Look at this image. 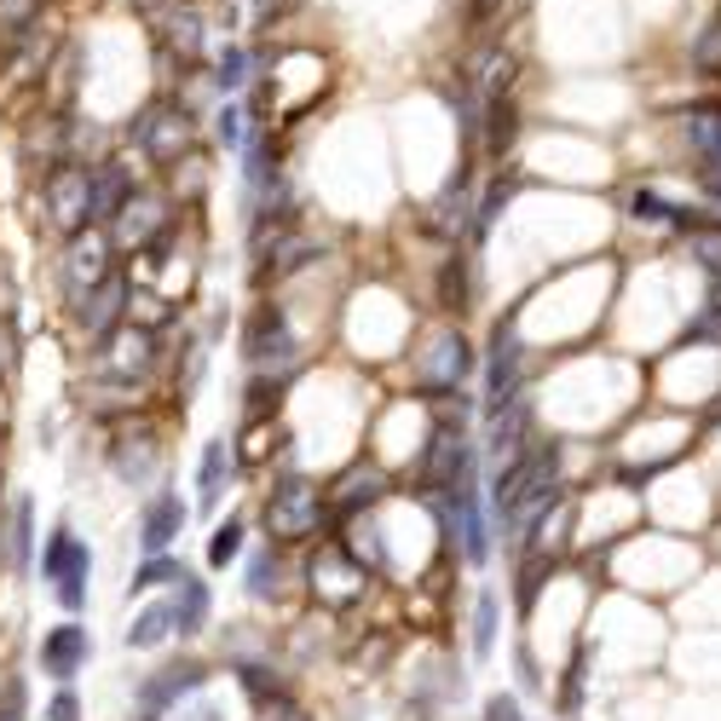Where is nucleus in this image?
Here are the masks:
<instances>
[{
	"label": "nucleus",
	"instance_id": "15",
	"mask_svg": "<svg viewBox=\"0 0 721 721\" xmlns=\"http://www.w3.org/2000/svg\"><path fill=\"white\" fill-rule=\"evenodd\" d=\"M87 652H93V640H87L82 624H58V629H47V640H41V670H47L52 681H70L75 670L87 664Z\"/></svg>",
	"mask_w": 721,
	"mask_h": 721
},
{
	"label": "nucleus",
	"instance_id": "36",
	"mask_svg": "<svg viewBox=\"0 0 721 721\" xmlns=\"http://www.w3.org/2000/svg\"><path fill=\"white\" fill-rule=\"evenodd\" d=\"M12 566L17 572L29 566V503H24V496L12 503Z\"/></svg>",
	"mask_w": 721,
	"mask_h": 721
},
{
	"label": "nucleus",
	"instance_id": "16",
	"mask_svg": "<svg viewBox=\"0 0 721 721\" xmlns=\"http://www.w3.org/2000/svg\"><path fill=\"white\" fill-rule=\"evenodd\" d=\"M179 531H185V503H179L173 491L151 496V503H145V519H139V543H145V554H168Z\"/></svg>",
	"mask_w": 721,
	"mask_h": 721
},
{
	"label": "nucleus",
	"instance_id": "7",
	"mask_svg": "<svg viewBox=\"0 0 721 721\" xmlns=\"http://www.w3.org/2000/svg\"><path fill=\"white\" fill-rule=\"evenodd\" d=\"M133 145L151 156V163H179V151L191 145V110L185 105H151L133 122Z\"/></svg>",
	"mask_w": 721,
	"mask_h": 721
},
{
	"label": "nucleus",
	"instance_id": "19",
	"mask_svg": "<svg viewBox=\"0 0 721 721\" xmlns=\"http://www.w3.org/2000/svg\"><path fill=\"white\" fill-rule=\"evenodd\" d=\"M133 203V179L122 163H93V226H116V214Z\"/></svg>",
	"mask_w": 721,
	"mask_h": 721
},
{
	"label": "nucleus",
	"instance_id": "27",
	"mask_svg": "<svg viewBox=\"0 0 721 721\" xmlns=\"http://www.w3.org/2000/svg\"><path fill=\"white\" fill-rule=\"evenodd\" d=\"M185 566H179V560H168V554H151L145 566L133 572V584H128V594H145V589H163V584H185Z\"/></svg>",
	"mask_w": 721,
	"mask_h": 721
},
{
	"label": "nucleus",
	"instance_id": "28",
	"mask_svg": "<svg viewBox=\"0 0 721 721\" xmlns=\"http://www.w3.org/2000/svg\"><path fill=\"white\" fill-rule=\"evenodd\" d=\"M687 254H693L710 277H721V219H705L698 231H687Z\"/></svg>",
	"mask_w": 721,
	"mask_h": 721
},
{
	"label": "nucleus",
	"instance_id": "18",
	"mask_svg": "<svg viewBox=\"0 0 721 721\" xmlns=\"http://www.w3.org/2000/svg\"><path fill=\"white\" fill-rule=\"evenodd\" d=\"M203 681H208V670H203V664H168V670H156V675L145 681V687H139V705H145V710L156 716V710L179 705L185 693H196Z\"/></svg>",
	"mask_w": 721,
	"mask_h": 721
},
{
	"label": "nucleus",
	"instance_id": "44",
	"mask_svg": "<svg viewBox=\"0 0 721 721\" xmlns=\"http://www.w3.org/2000/svg\"><path fill=\"white\" fill-rule=\"evenodd\" d=\"M496 12H503V0H473V17H479V24H485V17H496Z\"/></svg>",
	"mask_w": 721,
	"mask_h": 721
},
{
	"label": "nucleus",
	"instance_id": "40",
	"mask_svg": "<svg viewBox=\"0 0 721 721\" xmlns=\"http://www.w3.org/2000/svg\"><path fill=\"white\" fill-rule=\"evenodd\" d=\"M219 139H226V145H243V110L237 105L219 110Z\"/></svg>",
	"mask_w": 721,
	"mask_h": 721
},
{
	"label": "nucleus",
	"instance_id": "23",
	"mask_svg": "<svg viewBox=\"0 0 721 721\" xmlns=\"http://www.w3.org/2000/svg\"><path fill=\"white\" fill-rule=\"evenodd\" d=\"M173 606V629L179 635H196L208 624V584H196V577H185V584H179V594L168 600Z\"/></svg>",
	"mask_w": 721,
	"mask_h": 721
},
{
	"label": "nucleus",
	"instance_id": "6",
	"mask_svg": "<svg viewBox=\"0 0 721 721\" xmlns=\"http://www.w3.org/2000/svg\"><path fill=\"white\" fill-rule=\"evenodd\" d=\"M110 249H116V237L98 231V226L70 237V254H64V289H70V300H87L110 277Z\"/></svg>",
	"mask_w": 721,
	"mask_h": 721
},
{
	"label": "nucleus",
	"instance_id": "42",
	"mask_svg": "<svg viewBox=\"0 0 721 721\" xmlns=\"http://www.w3.org/2000/svg\"><path fill=\"white\" fill-rule=\"evenodd\" d=\"M485 721H519V705L508 693H496V698H485Z\"/></svg>",
	"mask_w": 721,
	"mask_h": 721
},
{
	"label": "nucleus",
	"instance_id": "14",
	"mask_svg": "<svg viewBox=\"0 0 721 721\" xmlns=\"http://www.w3.org/2000/svg\"><path fill=\"white\" fill-rule=\"evenodd\" d=\"M156 364V329L133 324V329H116L105 340V375H122V382H133V375H145Z\"/></svg>",
	"mask_w": 721,
	"mask_h": 721
},
{
	"label": "nucleus",
	"instance_id": "11",
	"mask_svg": "<svg viewBox=\"0 0 721 721\" xmlns=\"http://www.w3.org/2000/svg\"><path fill=\"white\" fill-rule=\"evenodd\" d=\"M485 382H491V416L508 410L514 398H519V335H514V317H503L496 335H491V370H485Z\"/></svg>",
	"mask_w": 721,
	"mask_h": 721
},
{
	"label": "nucleus",
	"instance_id": "10",
	"mask_svg": "<svg viewBox=\"0 0 721 721\" xmlns=\"http://www.w3.org/2000/svg\"><path fill=\"white\" fill-rule=\"evenodd\" d=\"M110 237L122 249H156L168 237V203L156 191H133V203L116 214V226H110Z\"/></svg>",
	"mask_w": 721,
	"mask_h": 721
},
{
	"label": "nucleus",
	"instance_id": "43",
	"mask_svg": "<svg viewBox=\"0 0 721 721\" xmlns=\"http://www.w3.org/2000/svg\"><path fill=\"white\" fill-rule=\"evenodd\" d=\"M75 716H82V705H75V693L64 687V693H58V698H52V710H47V721H75Z\"/></svg>",
	"mask_w": 721,
	"mask_h": 721
},
{
	"label": "nucleus",
	"instance_id": "1",
	"mask_svg": "<svg viewBox=\"0 0 721 721\" xmlns=\"http://www.w3.org/2000/svg\"><path fill=\"white\" fill-rule=\"evenodd\" d=\"M554 479H560V445H531L526 456H514V462L496 473V485H491L496 519L514 526V519H526L531 508H549L554 503Z\"/></svg>",
	"mask_w": 721,
	"mask_h": 721
},
{
	"label": "nucleus",
	"instance_id": "21",
	"mask_svg": "<svg viewBox=\"0 0 721 721\" xmlns=\"http://www.w3.org/2000/svg\"><path fill=\"white\" fill-rule=\"evenodd\" d=\"M681 128H687V145L698 156H721V98H710V105H687Z\"/></svg>",
	"mask_w": 721,
	"mask_h": 721
},
{
	"label": "nucleus",
	"instance_id": "39",
	"mask_svg": "<svg viewBox=\"0 0 721 721\" xmlns=\"http://www.w3.org/2000/svg\"><path fill=\"white\" fill-rule=\"evenodd\" d=\"M0 721H24V681L0 687Z\"/></svg>",
	"mask_w": 721,
	"mask_h": 721
},
{
	"label": "nucleus",
	"instance_id": "34",
	"mask_svg": "<svg viewBox=\"0 0 721 721\" xmlns=\"http://www.w3.org/2000/svg\"><path fill=\"white\" fill-rule=\"evenodd\" d=\"M491 647H496V594L485 589L479 594V612H473V652L485 658Z\"/></svg>",
	"mask_w": 721,
	"mask_h": 721
},
{
	"label": "nucleus",
	"instance_id": "3",
	"mask_svg": "<svg viewBox=\"0 0 721 721\" xmlns=\"http://www.w3.org/2000/svg\"><path fill=\"white\" fill-rule=\"evenodd\" d=\"M41 577L52 584V594H58V606H64V612H82V606H87L93 554H87V543H82V537H75L70 526H52L47 549H41Z\"/></svg>",
	"mask_w": 721,
	"mask_h": 721
},
{
	"label": "nucleus",
	"instance_id": "24",
	"mask_svg": "<svg viewBox=\"0 0 721 721\" xmlns=\"http://www.w3.org/2000/svg\"><path fill=\"white\" fill-rule=\"evenodd\" d=\"M226 473H231V450H226V438H214V445L203 450V473H196V496H203V508H219Z\"/></svg>",
	"mask_w": 721,
	"mask_h": 721
},
{
	"label": "nucleus",
	"instance_id": "22",
	"mask_svg": "<svg viewBox=\"0 0 721 721\" xmlns=\"http://www.w3.org/2000/svg\"><path fill=\"white\" fill-rule=\"evenodd\" d=\"M168 635H173V606H168V600H156V606H145L128 624V647L133 652H151V647H163Z\"/></svg>",
	"mask_w": 721,
	"mask_h": 721
},
{
	"label": "nucleus",
	"instance_id": "4",
	"mask_svg": "<svg viewBox=\"0 0 721 721\" xmlns=\"http://www.w3.org/2000/svg\"><path fill=\"white\" fill-rule=\"evenodd\" d=\"M41 196H47V219L58 231H87L93 226V168H82V163H58L52 173H47V185H41Z\"/></svg>",
	"mask_w": 721,
	"mask_h": 721
},
{
	"label": "nucleus",
	"instance_id": "20",
	"mask_svg": "<svg viewBox=\"0 0 721 721\" xmlns=\"http://www.w3.org/2000/svg\"><path fill=\"white\" fill-rule=\"evenodd\" d=\"M387 485H382V473H375V468H352L347 479H335V485H329V508L335 514H352L358 503H375V496H382Z\"/></svg>",
	"mask_w": 721,
	"mask_h": 721
},
{
	"label": "nucleus",
	"instance_id": "29",
	"mask_svg": "<svg viewBox=\"0 0 721 721\" xmlns=\"http://www.w3.org/2000/svg\"><path fill=\"white\" fill-rule=\"evenodd\" d=\"M468 295H473V284H468V260L456 254V260H445V272H438V300H445L450 312H462Z\"/></svg>",
	"mask_w": 721,
	"mask_h": 721
},
{
	"label": "nucleus",
	"instance_id": "13",
	"mask_svg": "<svg viewBox=\"0 0 721 721\" xmlns=\"http://www.w3.org/2000/svg\"><path fill=\"white\" fill-rule=\"evenodd\" d=\"M450 514H456V537H462V554L479 566V560L491 554V531H485V508H479V479H473V468L456 479V491H450Z\"/></svg>",
	"mask_w": 721,
	"mask_h": 721
},
{
	"label": "nucleus",
	"instance_id": "37",
	"mask_svg": "<svg viewBox=\"0 0 721 721\" xmlns=\"http://www.w3.org/2000/svg\"><path fill=\"white\" fill-rule=\"evenodd\" d=\"M508 196H514V185H503V179H496V185H491V196L479 203V219H473V231H479V237H485V231L496 226V214L508 208Z\"/></svg>",
	"mask_w": 721,
	"mask_h": 721
},
{
	"label": "nucleus",
	"instance_id": "26",
	"mask_svg": "<svg viewBox=\"0 0 721 721\" xmlns=\"http://www.w3.org/2000/svg\"><path fill=\"white\" fill-rule=\"evenodd\" d=\"M675 214L681 203H670L664 191H652V185L629 191V219H640V226H675Z\"/></svg>",
	"mask_w": 721,
	"mask_h": 721
},
{
	"label": "nucleus",
	"instance_id": "5",
	"mask_svg": "<svg viewBox=\"0 0 721 721\" xmlns=\"http://www.w3.org/2000/svg\"><path fill=\"white\" fill-rule=\"evenodd\" d=\"M249 364L260 375H272V382H284V375L295 370V329L284 307H260L254 324H249Z\"/></svg>",
	"mask_w": 721,
	"mask_h": 721
},
{
	"label": "nucleus",
	"instance_id": "9",
	"mask_svg": "<svg viewBox=\"0 0 721 721\" xmlns=\"http://www.w3.org/2000/svg\"><path fill=\"white\" fill-rule=\"evenodd\" d=\"M156 41H163V52H173L179 64H196L208 47V12L196 7V0H173V7L156 17Z\"/></svg>",
	"mask_w": 721,
	"mask_h": 721
},
{
	"label": "nucleus",
	"instance_id": "45",
	"mask_svg": "<svg viewBox=\"0 0 721 721\" xmlns=\"http://www.w3.org/2000/svg\"><path fill=\"white\" fill-rule=\"evenodd\" d=\"M277 7H284V0H260V12H266V17H272Z\"/></svg>",
	"mask_w": 721,
	"mask_h": 721
},
{
	"label": "nucleus",
	"instance_id": "30",
	"mask_svg": "<svg viewBox=\"0 0 721 721\" xmlns=\"http://www.w3.org/2000/svg\"><path fill=\"white\" fill-rule=\"evenodd\" d=\"M110 462H116V473H122V479H145L151 462H156V456H151V438H122V445L110 450Z\"/></svg>",
	"mask_w": 721,
	"mask_h": 721
},
{
	"label": "nucleus",
	"instance_id": "41",
	"mask_svg": "<svg viewBox=\"0 0 721 721\" xmlns=\"http://www.w3.org/2000/svg\"><path fill=\"white\" fill-rule=\"evenodd\" d=\"M260 721H307V710L289 705V698H272V705H260Z\"/></svg>",
	"mask_w": 721,
	"mask_h": 721
},
{
	"label": "nucleus",
	"instance_id": "2",
	"mask_svg": "<svg viewBox=\"0 0 721 721\" xmlns=\"http://www.w3.org/2000/svg\"><path fill=\"white\" fill-rule=\"evenodd\" d=\"M324 514H329V491L307 485V479H284V485L266 496V508H260V519H266V531L277 543H307V537L324 526Z\"/></svg>",
	"mask_w": 721,
	"mask_h": 721
},
{
	"label": "nucleus",
	"instance_id": "33",
	"mask_svg": "<svg viewBox=\"0 0 721 721\" xmlns=\"http://www.w3.org/2000/svg\"><path fill=\"white\" fill-rule=\"evenodd\" d=\"M243 82H249V52L243 47H226V52H219V64H214V87L219 93H237Z\"/></svg>",
	"mask_w": 721,
	"mask_h": 721
},
{
	"label": "nucleus",
	"instance_id": "17",
	"mask_svg": "<svg viewBox=\"0 0 721 721\" xmlns=\"http://www.w3.org/2000/svg\"><path fill=\"white\" fill-rule=\"evenodd\" d=\"M473 370V352H468V340L462 335H438L433 347H428V364H422V382L433 393H450L462 375Z\"/></svg>",
	"mask_w": 721,
	"mask_h": 721
},
{
	"label": "nucleus",
	"instance_id": "31",
	"mask_svg": "<svg viewBox=\"0 0 721 721\" xmlns=\"http://www.w3.org/2000/svg\"><path fill=\"white\" fill-rule=\"evenodd\" d=\"M693 70L698 75H721V17H710L705 29H698V41H693Z\"/></svg>",
	"mask_w": 721,
	"mask_h": 721
},
{
	"label": "nucleus",
	"instance_id": "12",
	"mask_svg": "<svg viewBox=\"0 0 721 721\" xmlns=\"http://www.w3.org/2000/svg\"><path fill=\"white\" fill-rule=\"evenodd\" d=\"M122 312H128V277H122V272H110L87 300H75V324H82L87 335H98V340H110V335H116Z\"/></svg>",
	"mask_w": 721,
	"mask_h": 721
},
{
	"label": "nucleus",
	"instance_id": "35",
	"mask_svg": "<svg viewBox=\"0 0 721 721\" xmlns=\"http://www.w3.org/2000/svg\"><path fill=\"white\" fill-rule=\"evenodd\" d=\"M277 577H284V572H277V554H254L249 560V594L254 600H272L277 594Z\"/></svg>",
	"mask_w": 721,
	"mask_h": 721
},
{
	"label": "nucleus",
	"instance_id": "8",
	"mask_svg": "<svg viewBox=\"0 0 721 721\" xmlns=\"http://www.w3.org/2000/svg\"><path fill=\"white\" fill-rule=\"evenodd\" d=\"M312 594H324L329 606H347V600L364 594V566H352V549H340V543H324L312 554Z\"/></svg>",
	"mask_w": 721,
	"mask_h": 721
},
{
	"label": "nucleus",
	"instance_id": "32",
	"mask_svg": "<svg viewBox=\"0 0 721 721\" xmlns=\"http://www.w3.org/2000/svg\"><path fill=\"white\" fill-rule=\"evenodd\" d=\"M237 554H243V519H226V526H214V537H208V566H231Z\"/></svg>",
	"mask_w": 721,
	"mask_h": 721
},
{
	"label": "nucleus",
	"instance_id": "38",
	"mask_svg": "<svg viewBox=\"0 0 721 721\" xmlns=\"http://www.w3.org/2000/svg\"><path fill=\"white\" fill-rule=\"evenodd\" d=\"M687 335H693V340H705V335H716V340H721V284H716V295H710L705 317H698V324H693Z\"/></svg>",
	"mask_w": 721,
	"mask_h": 721
},
{
	"label": "nucleus",
	"instance_id": "25",
	"mask_svg": "<svg viewBox=\"0 0 721 721\" xmlns=\"http://www.w3.org/2000/svg\"><path fill=\"white\" fill-rule=\"evenodd\" d=\"M35 24H41V0H0V41L7 47H17Z\"/></svg>",
	"mask_w": 721,
	"mask_h": 721
}]
</instances>
